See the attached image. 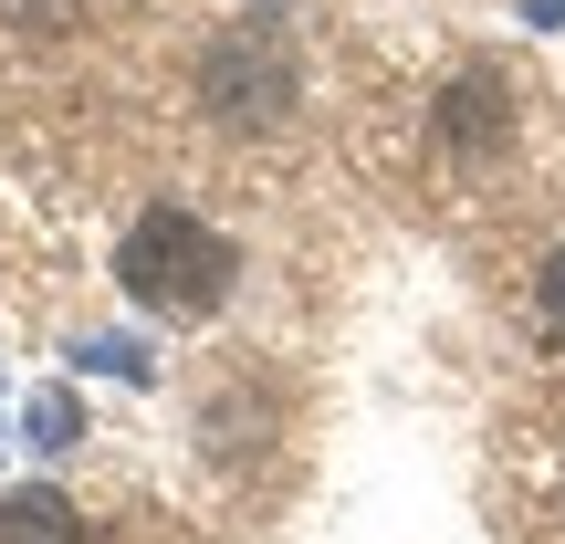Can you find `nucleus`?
Wrapping results in <instances>:
<instances>
[{"label":"nucleus","mask_w":565,"mask_h":544,"mask_svg":"<svg viewBox=\"0 0 565 544\" xmlns=\"http://www.w3.org/2000/svg\"><path fill=\"white\" fill-rule=\"evenodd\" d=\"M116 282L147 303V314L200 324V314H221V303H231V282H242V252H231V231H210L200 210L158 200V210H147V221L116 242Z\"/></svg>","instance_id":"f257e3e1"},{"label":"nucleus","mask_w":565,"mask_h":544,"mask_svg":"<svg viewBox=\"0 0 565 544\" xmlns=\"http://www.w3.org/2000/svg\"><path fill=\"white\" fill-rule=\"evenodd\" d=\"M200 84H210V105H221V126H273L282 105H294V53H282L263 21H242V32L210 42Z\"/></svg>","instance_id":"f03ea898"},{"label":"nucleus","mask_w":565,"mask_h":544,"mask_svg":"<svg viewBox=\"0 0 565 544\" xmlns=\"http://www.w3.org/2000/svg\"><path fill=\"white\" fill-rule=\"evenodd\" d=\"M534 324L565 345V252H545V273H534Z\"/></svg>","instance_id":"20e7f679"},{"label":"nucleus","mask_w":565,"mask_h":544,"mask_svg":"<svg viewBox=\"0 0 565 544\" xmlns=\"http://www.w3.org/2000/svg\"><path fill=\"white\" fill-rule=\"evenodd\" d=\"M0 11H11V21H32V0H0ZM42 11H53V32H63V21H74V0H42Z\"/></svg>","instance_id":"39448f33"},{"label":"nucleus","mask_w":565,"mask_h":544,"mask_svg":"<svg viewBox=\"0 0 565 544\" xmlns=\"http://www.w3.org/2000/svg\"><path fill=\"white\" fill-rule=\"evenodd\" d=\"M0 544H84V513L63 492L21 482V492H0Z\"/></svg>","instance_id":"7ed1b4c3"}]
</instances>
